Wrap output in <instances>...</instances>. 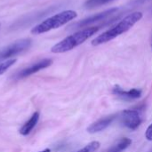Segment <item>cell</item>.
Masks as SVG:
<instances>
[{
  "label": "cell",
  "mask_w": 152,
  "mask_h": 152,
  "mask_svg": "<svg viewBox=\"0 0 152 152\" xmlns=\"http://www.w3.org/2000/svg\"><path fill=\"white\" fill-rule=\"evenodd\" d=\"M142 18V13L141 12H134L126 15L124 19H122L119 22H118L111 28L106 30L102 34L96 37L92 41V45L96 46V45H102V44L111 41L112 39L116 38L119 35L128 31Z\"/></svg>",
  "instance_id": "6da1fadb"
},
{
  "label": "cell",
  "mask_w": 152,
  "mask_h": 152,
  "mask_svg": "<svg viewBox=\"0 0 152 152\" xmlns=\"http://www.w3.org/2000/svg\"><path fill=\"white\" fill-rule=\"evenodd\" d=\"M102 26H96V27H88L82 30H79L67 37H65L61 42L57 43L55 45H53L51 49L52 53H62L69 52L77 46L82 45L84 42H86L89 37L96 34L102 28Z\"/></svg>",
  "instance_id": "7a4b0ae2"
},
{
  "label": "cell",
  "mask_w": 152,
  "mask_h": 152,
  "mask_svg": "<svg viewBox=\"0 0 152 152\" xmlns=\"http://www.w3.org/2000/svg\"><path fill=\"white\" fill-rule=\"evenodd\" d=\"M77 12L73 10H66V11L61 12L52 17L47 18L46 20H45L38 25L35 26L31 29V33L34 35H40V34L48 32L50 30L58 28L65 25L69 21L74 20L75 18H77Z\"/></svg>",
  "instance_id": "3957f363"
},
{
  "label": "cell",
  "mask_w": 152,
  "mask_h": 152,
  "mask_svg": "<svg viewBox=\"0 0 152 152\" xmlns=\"http://www.w3.org/2000/svg\"><path fill=\"white\" fill-rule=\"evenodd\" d=\"M31 45V39L23 38L15 41L14 43L2 48L0 50V61L16 56L27 51Z\"/></svg>",
  "instance_id": "277c9868"
},
{
  "label": "cell",
  "mask_w": 152,
  "mask_h": 152,
  "mask_svg": "<svg viewBox=\"0 0 152 152\" xmlns=\"http://www.w3.org/2000/svg\"><path fill=\"white\" fill-rule=\"evenodd\" d=\"M118 8H110L109 10H106L102 12H100V13H97V14H94L93 16H90L86 19H84L78 22H76V23H73L71 24L70 26H69V29L70 30H73V29H78V28H86L93 23H95L97 21H100V20H105L106 18H108L110 15L115 13L118 12Z\"/></svg>",
  "instance_id": "5b68a950"
},
{
  "label": "cell",
  "mask_w": 152,
  "mask_h": 152,
  "mask_svg": "<svg viewBox=\"0 0 152 152\" xmlns=\"http://www.w3.org/2000/svg\"><path fill=\"white\" fill-rule=\"evenodd\" d=\"M120 119L122 124L131 130L137 129L142 124V118L139 112L134 110H126L122 111L120 114Z\"/></svg>",
  "instance_id": "8992f818"
},
{
  "label": "cell",
  "mask_w": 152,
  "mask_h": 152,
  "mask_svg": "<svg viewBox=\"0 0 152 152\" xmlns=\"http://www.w3.org/2000/svg\"><path fill=\"white\" fill-rule=\"evenodd\" d=\"M53 63V61L51 59H43L36 63H33L32 65L23 69L22 70H20L17 75H16V78L17 79H21V78H25L28 77L44 69L48 68L49 66H51Z\"/></svg>",
  "instance_id": "52a82bcc"
},
{
  "label": "cell",
  "mask_w": 152,
  "mask_h": 152,
  "mask_svg": "<svg viewBox=\"0 0 152 152\" xmlns=\"http://www.w3.org/2000/svg\"><path fill=\"white\" fill-rule=\"evenodd\" d=\"M114 119H115L114 115L108 116V117H105L103 118H101V119L95 121L94 123H93L90 126H88L87 132L90 134H95V133L102 132L104 129H106L112 123V121Z\"/></svg>",
  "instance_id": "ba28073f"
},
{
  "label": "cell",
  "mask_w": 152,
  "mask_h": 152,
  "mask_svg": "<svg viewBox=\"0 0 152 152\" xmlns=\"http://www.w3.org/2000/svg\"><path fill=\"white\" fill-rule=\"evenodd\" d=\"M112 93L115 95L126 98V99H138L142 96V91L138 89H132V90H123L120 86H117L113 88Z\"/></svg>",
  "instance_id": "9c48e42d"
},
{
  "label": "cell",
  "mask_w": 152,
  "mask_h": 152,
  "mask_svg": "<svg viewBox=\"0 0 152 152\" xmlns=\"http://www.w3.org/2000/svg\"><path fill=\"white\" fill-rule=\"evenodd\" d=\"M39 120V112H35L31 116V118L23 125V126L20 129V134L21 135H28L30 134V132L33 130V128L37 126V122Z\"/></svg>",
  "instance_id": "30bf717a"
},
{
  "label": "cell",
  "mask_w": 152,
  "mask_h": 152,
  "mask_svg": "<svg viewBox=\"0 0 152 152\" xmlns=\"http://www.w3.org/2000/svg\"><path fill=\"white\" fill-rule=\"evenodd\" d=\"M110 1H112V0H87L85 3V6L86 8H94V7L105 4Z\"/></svg>",
  "instance_id": "8fae6325"
},
{
  "label": "cell",
  "mask_w": 152,
  "mask_h": 152,
  "mask_svg": "<svg viewBox=\"0 0 152 152\" xmlns=\"http://www.w3.org/2000/svg\"><path fill=\"white\" fill-rule=\"evenodd\" d=\"M100 148V142H92L88 143L86 147L79 150L77 152H94Z\"/></svg>",
  "instance_id": "7c38bea8"
},
{
  "label": "cell",
  "mask_w": 152,
  "mask_h": 152,
  "mask_svg": "<svg viewBox=\"0 0 152 152\" xmlns=\"http://www.w3.org/2000/svg\"><path fill=\"white\" fill-rule=\"evenodd\" d=\"M15 62H16V60L15 59H11V60H7V61H5L4 62H1L0 63V75L4 74Z\"/></svg>",
  "instance_id": "4fadbf2b"
},
{
  "label": "cell",
  "mask_w": 152,
  "mask_h": 152,
  "mask_svg": "<svg viewBox=\"0 0 152 152\" xmlns=\"http://www.w3.org/2000/svg\"><path fill=\"white\" fill-rule=\"evenodd\" d=\"M145 137L148 141H152V124L147 128L145 133Z\"/></svg>",
  "instance_id": "5bb4252c"
},
{
  "label": "cell",
  "mask_w": 152,
  "mask_h": 152,
  "mask_svg": "<svg viewBox=\"0 0 152 152\" xmlns=\"http://www.w3.org/2000/svg\"><path fill=\"white\" fill-rule=\"evenodd\" d=\"M107 152H122V151H120L119 150H118V148L116 146V145H114L113 147H111L109 151Z\"/></svg>",
  "instance_id": "9a60e30c"
},
{
  "label": "cell",
  "mask_w": 152,
  "mask_h": 152,
  "mask_svg": "<svg viewBox=\"0 0 152 152\" xmlns=\"http://www.w3.org/2000/svg\"><path fill=\"white\" fill-rule=\"evenodd\" d=\"M146 1H148V0H136L135 1V4H142V3H144Z\"/></svg>",
  "instance_id": "2e32d148"
},
{
  "label": "cell",
  "mask_w": 152,
  "mask_h": 152,
  "mask_svg": "<svg viewBox=\"0 0 152 152\" xmlns=\"http://www.w3.org/2000/svg\"><path fill=\"white\" fill-rule=\"evenodd\" d=\"M39 152H51V150H50V149H45V150H44V151Z\"/></svg>",
  "instance_id": "e0dca14e"
},
{
  "label": "cell",
  "mask_w": 152,
  "mask_h": 152,
  "mask_svg": "<svg viewBox=\"0 0 152 152\" xmlns=\"http://www.w3.org/2000/svg\"><path fill=\"white\" fill-rule=\"evenodd\" d=\"M151 48H152V40H151Z\"/></svg>",
  "instance_id": "ac0fdd59"
}]
</instances>
